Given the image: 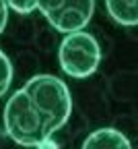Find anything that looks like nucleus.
<instances>
[{"instance_id":"nucleus-1","label":"nucleus","mask_w":138,"mask_h":149,"mask_svg":"<svg viewBox=\"0 0 138 149\" xmlns=\"http://www.w3.org/2000/svg\"><path fill=\"white\" fill-rule=\"evenodd\" d=\"M4 130L14 143L27 147H41L54 135L48 120L35 108L23 87L14 91L4 106Z\"/></svg>"},{"instance_id":"nucleus-9","label":"nucleus","mask_w":138,"mask_h":149,"mask_svg":"<svg viewBox=\"0 0 138 149\" xmlns=\"http://www.w3.org/2000/svg\"><path fill=\"white\" fill-rule=\"evenodd\" d=\"M8 23V4H6V0H0V33L4 31Z\"/></svg>"},{"instance_id":"nucleus-7","label":"nucleus","mask_w":138,"mask_h":149,"mask_svg":"<svg viewBox=\"0 0 138 149\" xmlns=\"http://www.w3.org/2000/svg\"><path fill=\"white\" fill-rule=\"evenodd\" d=\"M10 83H12V64L8 60V56L0 50V97L8 91Z\"/></svg>"},{"instance_id":"nucleus-8","label":"nucleus","mask_w":138,"mask_h":149,"mask_svg":"<svg viewBox=\"0 0 138 149\" xmlns=\"http://www.w3.org/2000/svg\"><path fill=\"white\" fill-rule=\"evenodd\" d=\"M6 4L21 15H29L37 8V0H6Z\"/></svg>"},{"instance_id":"nucleus-6","label":"nucleus","mask_w":138,"mask_h":149,"mask_svg":"<svg viewBox=\"0 0 138 149\" xmlns=\"http://www.w3.org/2000/svg\"><path fill=\"white\" fill-rule=\"evenodd\" d=\"M105 8H107V15L120 25L132 27L138 21L136 0H105Z\"/></svg>"},{"instance_id":"nucleus-5","label":"nucleus","mask_w":138,"mask_h":149,"mask_svg":"<svg viewBox=\"0 0 138 149\" xmlns=\"http://www.w3.org/2000/svg\"><path fill=\"white\" fill-rule=\"evenodd\" d=\"M83 147L89 149V147H113V149H128L130 147V141L120 133L117 128H99L91 133L85 141H83Z\"/></svg>"},{"instance_id":"nucleus-3","label":"nucleus","mask_w":138,"mask_h":149,"mask_svg":"<svg viewBox=\"0 0 138 149\" xmlns=\"http://www.w3.org/2000/svg\"><path fill=\"white\" fill-rule=\"evenodd\" d=\"M60 68L72 79H87L101 62V48L97 40L85 29H76L64 35L58 50Z\"/></svg>"},{"instance_id":"nucleus-2","label":"nucleus","mask_w":138,"mask_h":149,"mask_svg":"<svg viewBox=\"0 0 138 149\" xmlns=\"http://www.w3.org/2000/svg\"><path fill=\"white\" fill-rule=\"evenodd\" d=\"M23 91L43 114L54 133L68 122L72 114V97L62 79L54 74H35L23 85Z\"/></svg>"},{"instance_id":"nucleus-4","label":"nucleus","mask_w":138,"mask_h":149,"mask_svg":"<svg viewBox=\"0 0 138 149\" xmlns=\"http://www.w3.org/2000/svg\"><path fill=\"white\" fill-rule=\"evenodd\" d=\"M37 8L52 27L60 33H70L87 27L95 10V0H37Z\"/></svg>"}]
</instances>
